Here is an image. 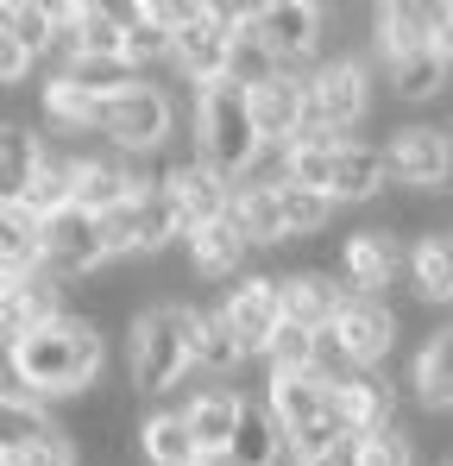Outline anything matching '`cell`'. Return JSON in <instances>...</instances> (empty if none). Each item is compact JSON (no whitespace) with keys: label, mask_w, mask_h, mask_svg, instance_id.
Segmentation results:
<instances>
[{"label":"cell","mask_w":453,"mask_h":466,"mask_svg":"<svg viewBox=\"0 0 453 466\" xmlns=\"http://www.w3.org/2000/svg\"><path fill=\"white\" fill-rule=\"evenodd\" d=\"M101 328L95 315H64L51 328H38L32 340L6 347V390H25V397H76L101 379Z\"/></svg>","instance_id":"6da1fadb"},{"label":"cell","mask_w":453,"mask_h":466,"mask_svg":"<svg viewBox=\"0 0 453 466\" xmlns=\"http://www.w3.org/2000/svg\"><path fill=\"white\" fill-rule=\"evenodd\" d=\"M196 146H202V164L221 170L226 183L258 170L265 133H258V120H252V95H246L233 76L196 95Z\"/></svg>","instance_id":"7a4b0ae2"},{"label":"cell","mask_w":453,"mask_h":466,"mask_svg":"<svg viewBox=\"0 0 453 466\" xmlns=\"http://www.w3.org/2000/svg\"><path fill=\"white\" fill-rule=\"evenodd\" d=\"M189 366H196V309L157 303L133 321V390L164 397Z\"/></svg>","instance_id":"3957f363"},{"label":"cell","mask_w":453,"mask_h":466,"mask_svg":"<svg viewBox=\"0 0 453 466\" xmlns=\"http://www.w3.org/2000/svg\"><path fill=\"white\" fill-rule=\"evenodd\" d=\"M372 107V82H366V64L353 57H334L308 76V133H353Z\"/></svg>","instance_id":"277c9868"},{"label":"cell","mask_w":453,"mask_h":466,"mask_svg":"<svg viewBox=\"0 0 453 466\" xmlns=\"http://www.w3.org/2000/svg\"><path fill=\"white\" fill-rule=\"evenodd\" d=\"M114 258V246H107V228L95 221V215H57V221H45V278L51 284H76V278H88V271H101Z\"/></svg>","instance_id":"5b68a950"},{"label":"cell","mask_w":453,"mask_h":466,"mask_svg":"<svg viewBox=\"0 0 453 466\" xmlns=\"http://www.w3.org/2000/svg\"><path fill=\"white\" fill-rule=\"evenodd\" d=\"M221 315H226V328H233V340H239L246 360L271 353V340L284 328V278H239L226 290Z\"/></svg>","instance_id":"8992f818"},{"label":"cell","mask_w":453,"mask_h":466,"mask_svg":"<svg viewBox=\"0 0 453 466\" xmlns=\"http://www.w3.org/2000/svg\"><path fill=\"white\" fill-rule=\"evenodd\" d=\"M101 228H107V246H114V258H126V252H164L176 233L189 239L183 215H176V202H170L164 189H151V196H133L126 208L101 215Z\"/></svg>","instance_id":"52a82bcc"},{"label":"cell","mask_w":453,"mask_h":466,"mask_svg":"<svg viewBox=\"0 0 453 466\" xmlns=\"http://www.w3.org/2000/svg\"><path fill=\"white\" fill-rule=\"evenodd\" d=\"M101 133H107L120 152H133V157L157 152L164 133H170V95L151 88V82H139V88L120 95V101H101Z\"/></svg>","instance_id":"ba28073f"},{"label":"cell","mask_w":453,"mask_h":466,"mask_svg":"<svg viewBox=\"0 0 453 466\" xmlns=\"http://www.w3.org/2000/svg\"><path fill=\"white\" fill-rule=\"evenodd\" d=\"M390 347H397V315H390V303H378V297H347V309L334 321V353H340L347 366L372 372V366H384Z\"/></svg>","instance_id":"9c48e42d"},{"label":"cell","mask_w":453,"mask_h":466,"mask_svg":"<svg viewBox=\"0 0 453 466\" xmlns=\"http://www.w3.org/2000/svg\"><path fill=\"white\" fill-rule=\"evenodd\" d=\"M164 196L176 202V215H183V228H215V221H233V183H226L221 170H208L202 157L196 164H170L164 170Z\"/></svg>","instance_id":"30bf717a"},{"label":"cell","mask_w":453,"mask_h":466,"mask_svg":"<svg viewBox=\"0 0 453 466\" xmlns=\"http://www.w3.org/2000/svg\"><path fill=\"white\" fill-rule=\"evenodd\" d=\"M252 38L290 70V64H302L315 51V38H321V6L315 0H265L258 19H252Z\"/></svg>","instance_id":"8fae6325"},{"label":"cell","mask_w":453,"mask_h":466,"mask_svg":"<svg viewBox=\"0 0 453 466\" xmlns=\"http://www.w3.org/2000/svg\"><path fill=\"white\" fill-rule=\"evenodd\" d=\"M246 95H252V120H258L265 146H297L302 133H308V76L277 70L271 82H258Z\"/></svg>","instance_id":"7c38bea8"},{"label":"cell","mask_w":453,"mask_h":466,"mask_svg":"<svg viewBox=\"0 0 453 466\" xmlns=\"http://www.w3.org/2000/svg\"><path fill=\"white\" fill-rule=\"evenodd\" d=\"M170 57L183 64V76L196 82V88H215V82L233 76V32H221L215 6H202V13L176 32V51H170Z\"/></svg>","instance_id":"4fadbf2b"},{"label":"cell","mask_w":453,"mask_h":466,"mask_svg":"<svg viewBox=\"0 0 453 466\" xmlns=\"http://www.w3.org/2000/svg\"><path fill=\"white\" fill-rule=\"evenodd\" d=\"M327 397H334V385H327L321 372H271L265 410L277 416V429H284L290 441H302L308 429L327 422Z\"/></svg>","instance_id":"5bb4252c"},{"label":"cell","mask_w":453,"mask_h":466,"mask_svg":"<svg viewBox=\"0 0 453 466\" xmlns=\"http://www.w3.org/2000/svg\"><path fill=\"white\" fill-rule=\"evenodd\" d=\"M448 170H453V139L448 133H435V127H403V133L390 139V177H397V183L441 196Z\"/></svg>","instance_id":"9a60e30c"},{"label":"cell","mask_w":453,"mask_h":466,"mask_svg":"<svg viewBox=\"0 0 453 466\" xmlns=\"http://www.w3.org/2000/svg\"><path fill=\"white\" fill-rule=\"evenodd\" d=\"M372 38H378V57L384 64H403L416 51H435L441 45V6H416V0H390L372 13Z\"/></svg>","instance_id":"2e32d148"},{"label":"cell","mask_w":453,"mask_h":466,"mask_svg":"<svg viewBox=\"0 0 453 466\" xmlns=\"http://www.w3.org/2000/svg\"><path fill=\"white\" fill-rule=\"evenodd\" d=\"M390 410H397V397L378 385V379H334V397H327V416L340 422V435L347 441H359V435H372V429H390Z\"/></svg>","instance_id":"e0dca14e"},{"label":"cell","mask_w":453,"mask_h":466,"mask_svg":"<svg viewBox=\"0 0 453 466\" xmlns=\"http://www.w3.org/2000/svg\"><path fill=\"white\" fill-rule=\"evenodd\" d=\"M347 284H334V271H297L284 278V321H302L315 334H334V321L347 309Z\"/></svg>","instance_id":"ac0fdd59"},{"label":"cell","mask_w":453,"mask_h":466,"mask_svg":"<svg viewBox=\"0 0 453 466\" xmlns=\"http://www.w3.org/2000/svg\"><path fill=\"white\" fill-rule=\"evenodd\" d=\"M340 278H347L353 297H378V290L397 278V239L384 228H359L340 246Z\"/></svg>","instance_id":"d6986e66"},{"label":"cell","mask_w":453,"mask_h":466,"mask_svg":"<svg viewBox=\"0 0 453 466\" xmlns=\"http://www.w3.org/2000/svg\"><path fill=\"white\" fill-rule=\"evenodd\" d=\"M51 321H64L51 278H19V284H6V303H0V334H6V347L32 340V334L51 328Z\"/></svg>","instance_id":"ffe728a7"},{"label":"cell","mask_w":453,"mask_h":466,"mask_svg":"<svg viewBox=\"0 0 453 466\" xmlns=\"http://www.w3.org/2000/svg\"><path fill=\"white\" fill-rule=\"evenodd\" d=\"M384 183H397V177H390V152L347 139L340 157H334V183H327V196H334V202H372Z\"/></svg>","instance_id":"44dd1931"},{"label":"cell","mask_w":453,"mask_h":466,"mask_svg":"<svg viewBox=\"0 0 453 466\" xmlns=\"http://www.w3.org/2000/svg\"><path fill=\"white\" fill-rule=\"evenodd\" d=\"M0 252H6V284L45 278V221L32 208L6 202V215H0Z\"/></svg>","instance_id":"7402d4cb"},{"label":"cell","mask_w":453,"mask_h":466,"mask_svg":"<svg viewBox=\"0 0 453 466\" xmlns=\"http://www.w3.org/2000/svg\"><path fill=\"white\" fill-rule=\"evenodd\" d=\"M409 284L422 303H453V233L428 228L409 246Z\"/></svg>","instance_id":"603a6c76"},{"label":"cell","mask_w":453,"mask_h":466,"mask_svg":"<svg viewBox=\"0 0 453 466\" xmlns=\"http://www.w3.org/2000/svg\"><path fill=\"white\" fill-rule=\"evenodd\" d=\"M183 416H189L202 454H221V448H233V435H239V422H246V397H233V390H202V397L183 403Z\"/></svg>","instance_id":"cb8c5ba5"},{"label":"cell","mask_w":453,"mask_h":466,"mask_svg":"<svg viewBox=\"0 0 453 466\" xmlns=\"http://www.w3.org/2000/svg\"><path fill=\"white\" fill-rule=\"evenodd\" d=\"M76 183H82V157L45 152L38 177H32V189L19 196V208H32L38 221H57V215H70V208H76Z\"/></svg>","instance_id":"d4e9b609"},{"label":"cell","mask_w":453,"mask_h":466,"mask_svg":"<svg viewBox=\"0 0 453 466\" xmlns=\"http://www.w3.org/2000/svg\"><path fill=\"white\" fill-rule=\"evenodd\" d=\"M284 183H246L239 196H233V228L246 233L252 246H284L290 233H284V196H277Z\"/></svg>","instance_id":"484cf974"},{"label":"cell","mask_w":453,"mask_h":466,"mask_svg":"<svg viewBox=\"0 0 453 466\" xmlns=\"http://www.w3.org/2000/svg\"><path fill=\"white\" fill-rule=\"evenodd\" d=\"M139 448H146L151 466H196L202 461V441H196V429H189V416L183 410H157L139 422Z\"/></svg>","instance_id":"4316f807"},{"label":"cell","mask_w":453,"mask_h":466,"mask_svg":"<svg viewBox=\"0 0 453 466\" xmlns=\"http://www.w3.org/2000/svg\"><path fill=\"white\" fill-rule=\"evenodd\" d=\"M38 101H45V120H51V127H64V133H88V127H101V101H95L70 70L45 76Z\"/></svg>","instance_id":"83f0119b"},{"label":"cell","mask_w":453,"mask_h":466,"mask_svg":"<svg viewBox=\"0 0 453 466\" xmlns=\"http://www.w3.org/2000/svg\"><path fill=\"white\" fill-rule=\"evenodd\" d=\"M246 233L233 228V221H215V228H196L189 233V265L202 271V278H233L239 265H246Z\"/></svg>","instance_id":"f1b7e54d"},{"label":"cell","mask_w":453,"mask_h":466,"mask_svg":"<svg viewBox=\"0 0 453 466\" xmlns=\"http://www.w3.org/2000/svg\"><path fill=\"white\" fill-rule=\"evenodd\" d=\"M416 397L428 410H453V328H435L416 353Z\"/></svg>","instance_id":"f546056e"},{"label":"cell","mask_w":453,"mask_h":466,"mask_svg":"<svg viewBox=\"0 0 453 466\" xmlns=\"http://www.w3.org/2000/svg\"><path fill=\"white\" fill-rule=\"evenodd\" d=\"M340 146H347V139H327V133H302L297 146L284 152V183H297V189H321V196H327Z\"/></svg>","instance_id":"4dcf8cb0"},{"label":"cell","mask_w":453,"mask_h":466,"mask_svg":"<svg viewBox=\"0 0 453 466\" xmlns=\"http://www.w3.org/2000/svg\"><path fill=\"white\" fill-rule=\"evenodd\" d=\"M120 32H126V57H133V64H151V57H170V51H176V32L157 19L151 0L120 6Z\"/></svg>","instance_id":"1f68e13d"},{"label":"cell","mask_w":453,"mask_h":466,"mask_svg":"<svg viewBox=\"0 0 453 466\" xmlns=\"http://www.w3.org/2000/svg\"><path fill=\"white\" fill-rule=\"evenodd\" d=\"M0 25H6L32 57L51 51L57 32H64V25H57V0H6V6H0Z\"/></svg>","instance_id":"d6a6232c"},{"label":"cell","mask_w":453,"mask_h":466,"mask_svg":"<svg viewBox=\"0 0 453 466\" xmlns=\"http://www.w3.org/2000/svg\"><path fill=\"white\" fill-rule=\"evenodd\" d=\"M38 164H45L38 139H32L25 127H13V120H6V133H0V196H6V202H19V196L32 189Z\"/></svg>","instance_id":"836d02e7"},{"label":"cell","mask_w":453,"mask_h":466,"mask_svg":"<svg viewBox=\"0 0 453 466\" xmlns=\"http://www.w3.org/2000/svg\"><path fill=\"white\" fill-rule=\"evenodd\" d=\"M284 441H290V435L277 429V416L258 410V403H246V422H239V435H233V461L239 466H277Z\"/></svg>","instance_id":"e575fe53"},{"label":"cell","mask_w":453,"mask_h":466,"mask_svg":"<svg viewBox=\"0 0 453 466\" xmlns=\"http://www.w3.org/2000/svg\"><path fill=\"white\" fill-rule=\"evenodd\" d=\"M0 448L6 454H19V448H32V441H45V435H57L64 422H51L45 410H38V397H25V390H6V403H0Z\"/></svg>","instance_id":"d590c367"},{"label":"cell","mask_w":453,"mask_h":466,"mask_svg":"<svg viewBox=\"0 0 453 466\" xmlns=\"http://www.w3.org/2000/svg\"><path fill=\"white\" fill-rule=\"evenodd\" d=\"M95 101H120V95H133L139 88V64L133 57H76V64H64Z\"/></svg>","instance_id":"8d00e7d4"},{"label":"cell","mask_w":453,"mask_h":466,"mask_svg":"<svg viewBox=\"0 0 453 466\" xmlns=\"http://www.w3.org/2000/svg\"><path fill=\"white\" fill-rule=\"evenodd\" d=\"M277 196H284V233H290V239L321 233L327 221H334V208H340L334 196H321V189H297V183H284Z\"/></svg>","instance_id":"74e56055"},{"label":"cell","mask_w":453,"mask_h":466,"mask_svg":"<svg viewBox=\"0 0 453 466\" xmlns=\"http://www.w3.org/2000/svg\"><path fill=\"white\" fill-rule=\"evenodd\" d=\"M265 360H271V372H321V334L302 321H284Z\"/></svg>","instance_id":"f35d334b"},{"label":"cell","mask_w":453,"mask_h":466,"mask_svg":"<svg viewBox=\"0 0 453 466\" xmlns=\"http://www.w3.org/2000/svg\"><path fill=\"white\" fill-rule=\"evenodd\" d=\"M246 353H239V340H233V328H226V315H202L196 309V366H208V372H233Z\"/></svg>","instance_id":"ab89813d"},{"label":"cell","mask_w":453,"mask_h":466,"mask_svg":"<svg viewBox=\"0 0 453 466\" xmlns=\"http://www.w3.org/2000/svg\"><path fill=\"white\" fill-rule=\"evenodd\" d=\"M441 76H448L441 45H435V51H416V57H403V64H390V82H397L403 101H428V95L441 88Z\"/></svg>","instance_id":"60d3db41"},{"label":"cell","mask_w":453,"mask_h":466,"mask_svg":"<svg viewBox=\"0 0 453 466\" xmlns=\"http://www.w3.org/2000/svg\"><path fill=\"white\" fill-rule=\"evenodd\" d=\"M347 461L353 466H416V448H409V435L390 422V429H372V435L347 441Z\"/></svg>","instance_id":"b9f144b4"},{"label":"cell","mask_w":453,"mask_h":466,"mask_svg":"<svg viewBox=\"0 0 453 466\" xmlns=\"http://www.w3.org/2000/svg\"><path fill=\"white\" fill-rule=\"evenodd\" d=\"M82 454H76L70 429H57V435H45V441H32V448H19V454H6V466H76Z\"/></svg>","instance_id":"7bdbcfd3"},{"label":"cell","mask_w":453,"mask_h":466,"mask_svg":"<svg viewBox=\"0 0 453 466\" xmlns=\"http://www.w3.org/2000/svg\"><path fill=\"white\" fill-rule=\"evenodd\" d=\"M25 70H32V51L13 32H0V82H25Z\"/></svg>","instance_id":"ee69618b"},{"label":"cell","mask_w":453,"mask_h":466,"mask_svg":"<svg viewBox=\"0 0 453 466\" xmlns=\"http://www.w3.org/2000/svg\"><path fill=\"white\" fill-rule=\"evenodd\" d=\"M441 57H453V6H441Z\"/></svg>","instance_id":"f6af8a7d"},{"label":"cell","mask_w":453,"mask_h":466,"mask_svg":"<svg viewBox=\"0 0 453 466\" xmlns=\"http://www.w3.org/2000/svg\"><path fill=\"white\" fill-rule=\"evenodd\" d=\"M297 466H353V461H347V448H340V454H308V461H297Z\"/></svg>","instance_id":"bcb514c9"},{"label":"cell","mask_w":453,"mask_h":466,"mask_svg":"<svg viewBox=\"0 0 453 466\" xmlns=\"http://www.w3.org/2000/svg\"><path fill=\"white\" fill-rule=\"evenodd\" d=\"M196 466H239V461H233V448H221V454H202Z\"/></svg>","instance_id":"7dc6e473"},{"label":"cell","mask_w":453,"mask_h":466,"mask_svg":"<svg viewBox=\"0 0 453 466\" xmlns=\"http://www.w3.org/2000/svg\"><path fill=\"white\" fill-rule=\"evenodd\" d=\"M448 466H453V461H448Z\"/></svg>","instance_id":"c3c4849f"}]
</instances>
